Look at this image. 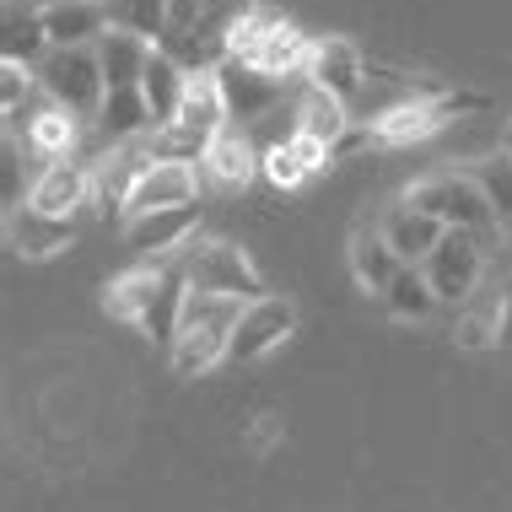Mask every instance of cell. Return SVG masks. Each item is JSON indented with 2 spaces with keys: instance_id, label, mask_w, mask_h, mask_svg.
<instances>
[{
  "instance_id": "cell-1",
  "label": "cell",
  "mask_w": 512,
  "mask_h": 512,
  "mask_svg": "<svg viewBox=\"0 0 512 512\" xmlns=\"http://www.w3.org/2000/svg\"><path fill=\"white\" fill-rule=\"evenodd\" d=\"M248 11H254V0H168V33L157 49L189 76H205L232 54V27Z\"/></svg>"
},
{
  "instance_id": "cell-2",
  "label": "cell",
  "mask_w": 512,
  "mask_h": 512,
  "mask_svg": "<svg viewBox=\"0 0 512 512\" xmlns=\"http://www.w3.org/2000/svg\"><path fill=\"white\" fill-rule=\"evenodd\" d=\"M243 308H248V302H238V297L189 292L184 324H178V340L168 345V351H173V367H178V372H205V367L227 362V345H232V329H238Z\"/></svg>"
},
{
  "instance_id": "cell-3",
  "label": "cell",
  "mask_w": 512,
  "mask_h": 512,
  "mask_svg": "<svg viewBox=\"0 0 512 512\" xmlns=\"http://www.w3.org/2000/svg\"><path fill=\"white\" fill-rule=\"evenodd\" d=\"M33 76H38V92L54 103V108H65L71 119L81 124H98L103 114V103H108V76H103V65H98V49H49L44 60L33 65Z\"/></svg>"
},
{
  "instance_id": "cell-4",
  "label": "cell",
  "mask_w": 512,
  "mask_h": 512,
  "mask_svg": "<svg viewBox=\"0 0 512 512\" xmlns=\"http://www.w3.org/2000/svg\"><path fill=\"white\" fill-rule=\"evenodd\" d=\"M173 265L184 270L189 292H216V297H238V302H259L270 297L259 270L248 265V254L227 238H195L173 254Z\"/></svg>"
},
{
  "instance_id": "cell-5",
  "label": "cell",
  "mask_w": 512,
  "mask_h": 512,
  "mask_svg": "<svg viewBox=\"0 0 512 512\" xmlns=\"http://www.w3.org/2000/svg\"><path fill=\"white\" fill-rule=\"evenodd\" d=\"M405 205H415V211L437 216L442 227H459V232L496 227V211H491L486 189H480L469 173H432V178H421V184L405 189Z\"/></svg>"
},
{
  "instance_id": "cell-6",
  "label": "cell",
  "mask_w": 512,
  "mask_h": 512,
  "mask_svg": "<svg viewBox=\"0 0 512 512\" xmlns=\"http://www.w3.org/2000/svg\"><path fill=\"white\" fill-rule=\"evenodd\" d=\"M421 270H426V281H432L437 302L464 308V302L480 292V281H486V248H480V232L448 227V238H442L432 254H426Z\"/></svg>"
},
{
  "instance_id": "cell-7",
  "label": "cell",
  "mask_w": 512,
  "mask_h": 512,
  "mask_svg": "<svg viewBox=\"0 0 512 512\" xmlns=\"http://www.w3.org/2000/svg\"><path fill=\"white\" fill-rule=\"evenodd\" d=\"M297 329V308L286 297H259L248 302L238 329H232V345H227V362H259V356H270L275 345Z\"/></svg>"
},
{
  "instance_id": "cell-8",
  "label": "cell",
  "mask_w": 512,
  "mask_h": 512,
  "mask_svg": "<svg viewBox=\"0 0 512 512\" xmlns=\"http://www.w3.org/2000/svg\"><path fill=\"white\" fill-rule=\"evenodd\" d=\"M151 162L157 157L146 151V141H124L114 151H103V157L92 162V205H98V211H124L135 195V184L151 173Z\"/></svg>"
},
{
  "instance_id": "cell-9",
  "label": "cell",
  "mask_w": 512,
  "mask_h": 512,
  "mask_svg": "<svg viewBox=\"0 0 512 512\" xmlns=\"http://www.w3.org/2000/svg\"><path fill=\"white\" fill-rule=\"evenodd\" d=\"M216 81H221V98H227L232 119H259L286 98V76H270L248 60H232V54L216 65Z\"/></svg>"
},
{
  "instance_id": "cell-10",
  "label": "cell",
  "mask_w": 512,
  "mask_h": 512,
  "mask_svg": "<svg viewBox=\"0 0 512 512\" xmlns=\"http://www.w3.org/2000/svg\"><path fill=\"white\" fill-rule=\"evenodd\" d=\"M308 87L329 92L340 103H356L367 92V65L356 54L351 38H318L313 44V60H308Z\"/></svg>"
},
{
  "instance_id": "cell-11",
  "label": "cell",
  "mask_w": 512,
  "mask_h": 512,
  "mask_svg": "<svg viewBox=\"0 0 512 512\" xmlns=\"http://www.w3.org/2000/svg\"><path fill=\"white\" fill-rule=\"evenodd\" d=\"M453 108H475V98H421V103H405V108H389L383 119L367 124V135L378 146H405V141H421L448 124Z\"/></svg>"
},
{
  "instance_id": "cell-12",
  "label": "cell",
  "mask_w": 512,
  "mask_h": 512,
  "mask_svg": "<svg viewBox=\"0 0 512 512\" xmlns=\"http://www.w3.org/2000/svg\"><path fill=\"white\" fill-rule=\"evenodd\" d=\"M6 238L22 259H49L76 238V216H49V211H38L33 200L11 205L6 211Z\"/></svg>"
},
{
  "instance_id": "cell-13",
  "label": "cell",
  "mask_w": 512,
  "mask_h": 512,
  "mask_svg": "<svg viewBox=\"0 0 512 512\" xmlns=\"http://www.w3.org/2000/svg\"><path fill=\"white\" fill-rule=\"evenodd\" d=\"M200 173L195 162H151V173L135 184L130 205H124V221L130 216H151V211H168V205H195Z\"/></svg>"
},
{
  "instance_id": "cell-14",
  "label": "cell",
  "mask_w": 512,
  "mask_h": 512,
  "mask_svg": "<svg viewBox=\"0 0 512 512\" xmlns=\"http://www.w3.org/2000/svg\"><path fill=\"white\" fill-rule=\"evenodd\" d=\"M200 221V205H168V211H151V216H130L124 221V243L135 254H178L189 243Z\"/></svg>"
},
{
  "instance_id": "cell-15",
  "label": "cell",
  "mask_w": 512,
  "mask_h": 512,
  "mask_svg": "<svg viewBox=\"0 0 512 512\" xmlns=\"http://www.w3.org/2000/svg\"><path fill=\"white\" fill-rule=\"evenodd\" d=\"M44 27L54 49H98V38L108 33V11L103 0H54L44 6Z\"/></svg>"
},
{
  "instance_id": "cell-16",
  "label": "cell",
  "mask_w": 512,
  "mask_h": 512,
  "mask_svg": "<svg viewBox=\"0 0 512 512\" xmlns=\"http://www.w3.org/2000/svg\"><path fill=\"white\" fill-rule=\"evenodd\" d=\"M27 200L49 216H76V205H92V168H81L71 157L49 162V168L38 173V184L27 189Z\"/></svg>"
},
{
  "instance_id": "cell-17",
  "label": "cell",
  "mask_w": 512,
  "mask_h": 512,
  "mask_svg": "<svg viewBox=\"0 0 512 512\" xmlns=\"http://www.w3.org/2000/svg\"><path fill=\"white\" fill-rule=\"evenodd\" d=\"M200 162H205V173H211L221 189H243L248 178L259 173V162H265V157H259L254 141L243 135V124H227V130L211 135V146H205Z\"/></svg>"
},
{
  "instance_id": "cell-18",
  "label": "cell",
  "mask_w": 512,
  "mask_h": 512,
  "mask_svg": "<svg viewBox=\"0 0 512 512\" xmlns=\"http://www.w3.org/2000/svg\"><path fill=\"white\" fill-rule=\"evenodd\" d=\"M383 238H389V248L405 265H426V254L448 238V227H442L437 216H426V211H415V205L399 200L389 211V221H383Z\"/></svg>"
},
{
  "instance_id": "cell-19",
  "label": "cell",
  "mask_w": 512,
  "mask_h": 512,
  "mask_svg": "<svg viewBox=\"0 0 512 512\" xmlns=\"http://www.w3.org/2000/svg\"><path fill=\"white\" fill-rule=\"evenodd\" d=\"M151 54H157V44H146V38L124 33V27H108V33L98 38V65H103V76H108V92L141 87Z\"/></svg>"
},
{
  "instance_id": "cell-20",
  "label": "cell",
  "mask_w": 512,
  "mask_h": 512,
  "mask_svg": "<svg viewBox=\"0 0 512 512\" xmlns=\"http://www.w3.org/2000/svg\"><path fill=\"white\" fill-rule=\"evenodd\" d=\"M232 114H227V98H221V81L216 71L205 76H189V92H184V108H178V130H189L195 141L211 146L216 130H227Z\"/></svg>"
},
{
  "instance_id": "cell-21",
  "label": "cell",
  "mask_w": 512,
  "mask_h": 512,
  "mask_svg": "<svg viewBox=\"0 0 512 512\" xmlns=\"http://www.w3.org/2000/svg\"><path fill=\"white\" fill-rule=\"evenodd\" d=\"M399 270H405V259L389 248L383 227L372 232L367 221H362V227H356V238H351V275L367 286V292H389V286L399 281Z\"/></svg>"
},
{
  "instance_id": "cell-22",
  "label": "cell",
  "mask_w": 512,
  "mask_h": 512,
  "mask_svg": "<svg viewBox=\"0 0 512 512\" xmlns=\"http://www.w3.org/2000/svg\"><path fill=\"white\" fill-rule=\"evenodd\" d=\"M502 297H507L502 281H480V292L459 308L453 340H459L464 351H486V345H496V329H502Z\"/></svg>"
},
{
  "instance_id": "cell-23",
  "label": "cell",
  "mask_w": 512,
  "mask_h": 512,
  "mask_svg": "<svg viewBox=\"0 0 512 512\" xmlns=\"http://www.w3.org/2000/svg\"><path fill=\"white\" fill-rule=\"evenodd\" d=\"M141 92H146V103H151V119H157V130H168V124H178V108H184L189 71L157 49V54H151V65H146V76H141Z\"/></svg>"
},
{
  "instance_id": "cell-24",
  "label": "cell",
  "mask_w": 512,
  "mask_h": 512,
  "mask_svg": "<svg viewBox=\"0 0 512 512\" xmlns=\"http://www.w3.org/2000/svg\"><path fill=\"white\" fill-rule=\"evenodd\" d=\"M184 302H189V281L184 270L173 265V259H162V281H157V297H151V308L141 318V329L151 340L173 345L178 340V324H184Z\"/></svg>"
},
{
  "instance_id": "cell-25",
  "label": "cell",
  "mask_w": 512,
  "mask_h": 512,
  "mask_svg": "<svg viewBox=\"0 0 512 512\" xmlns=\"http://www.w3.org/2000/svg\"><path fill=\"white\" fill-rule=\"evenodd\" d=\"M297 135H308V141L335 151L345 135H351V103H340V98H329V92L308 87V92H302V103H297Z\"/></svg>"
},
{
  "instance_id": "cell-26",
  "label": "cell",
  "mask_w": 512,
  "mask_h": 512,
  "mask_svg": "<svg viewBox=\"0 0 512 512\" xmlns=\"http://www.w3.org/2000/svg\"><path fill=\"white\" fill-rule=\"evenodd\" d=\"M49 27H44V11H27L11 0L6 6V22H0V54H6L11 65H38L49 54Z\"/></svg>"
},
{
  "instance_id": "cell-27",
  "label": "cell",
  "mask_w": 512,
  "mask_h": 512,
  "mask_svg": "<svg viewBox=\"0 0 512 512\" xmlns=\"http://www.w3.org/2000/svg\"><path fill=\"white\" fill-rule=\"evenodd\" d=\"M98 130L108 135V141H119V146H124V141H146V135L157 130L146 92H141V87L108 92V103H103V114H98Z\"/></svg>"
},
{
  "instance_id": "cell-28",
  "label": "cell",
  "mask_w": 512,
  "mask_h": 512,
  "mask_svg": "<svg viewBox=\"0 0 512 512\" xmlns=\"http://www.w3.org/2000/svg\"><path fill=\"white\" fill-rule=\"evenodd\" d=\"M308 60H313V44L292 22H281L265 44L248 54V65H259V71H270V76H308Z\"/></svg>"
},
{
  "instance_id": "cell-29",
  "label": "cell",
  "mask_w": 512,
  "mask_h": 512,
  "mask_svg": "<svg viewBox=\"0 0 512 512\" xmlns=\"http://www.w3.org/2000/svg\"><path fill=\"white\" fill-rule=\"evenodd\" d=\"M157 281H162V265H141V270L119 275V281L108 286L103 308L114 313V318H130V324H141L146 308H151V297H157Z\"/></svg>"
},
{
  "instance_id": "cell-30",
  "label": "cell",
  "mask_w": 512,
  "mask_h": 512,
  "mask_svg": "<svg viewBox=\"0 0 512 512\" xmlns=\"http://www.w3.org/2000/svg\"><path fill=\"white\" fill-rule=\"evenodd\" d=\"M103 11L108 27H124L146 44H162V33H168V0H103Z\"/></svg>"
},
{
  "instance_id": "cell-31",
  "label": "cell",
  "mask_w": 512,
  "mask_h": 512,
  "mask_svg": "<svg viewBox=\"0 0 512 512\" xmlns=\"http://www.w3.org/2000/svg\"><path fill=\"white\" fill-rule=\"evenodd\" d=\"M469 178H475L480 189H486L491 211H496V227L512 232V151H491V157H480L475 168H469Z\"/></svg>"
},
{
  "instance_id": "cell-32",
  "label": "cell",
  "mask_w": 512,
  "mask_h": 512,
  "mask_svg": "<svg viewBox=\"0 0 512 512\" xmlns=\"http://www.w3.org/2000/svg\"><path fill=\"white\" fill-rule=\"evenodd\" d=\"M76 130H81V119H71L65 108H54V103H49L44 114L27 124V146L44 151L49 162H65V157H71V146H76Z\"/></svg>"
},
{
  "instance_id": "cell-33",
  "label": "cell",
  "mask_w": 512,
  "mask_h": 512,
  "mask_svg": "<svg viewBox=\"0 0 512 512\" xmlns=\"http://www.w3.org/2000/svg\"><path fill=\"white\" fill-rule=\"evenodd\" d=\"M383 302H389V313L394 318H432V308H437V292H432V281H426V270L421 265H405L399 270V281L383 292Z\"/></svg>"
},
{
  "instance_id": "cell-34",
  "label": "cell",
  "mask_w": 512,
  "mask_h": 512,
  "mask_svg": "<svg viewBox=\"0 0 512 512\" xmlns=\"http://www.w3.org/2000/svg\"><path fill=\"white\" fill-rule=\"evenodd\" d=\"M275 27H281V17H275L270 6H254L248 11V17L232 27V60H248V54H254L259 44H265V38L275 33Z\"/></svg>"
},
{
  "instance_id": "cell-35",
  "label": "cell",
  "mask_w": 512,
  "mask_h": 512,
  "mask_svg": "<svg viewBox=\"0 0 512 512\" xmlns=\"http://www.w3.org/2000/svg\"><path fill=\"white\" fill-rule=\"evenodd\" d=\"M265 173H270L281 189H297L302 178H308V162H302L297 151H292V141H281V146L265 151Z\"/></svg>"
},
{
  "instance_id": "cell-36",
  "label": "cell",
  "mask_w": 512,
  "mask_h": 512,
  "mask_svg": "<svg viewBox=\"0 0 512 512\" xmlns=\"http://www.w3.org/2000/svg\"><path fill=\"white\" fill-rule=\"evenodd\" d=\"M27 87H33V76H27V65H0V103H6V114H22V98Z\"/></svg>"
},
{
  "instance_id": "cell-37",
  "label": "cell",
  "mask_w": 512,
  "mask_h": 512,
  "mask_svg": "<svg viewBox=\"0 0 512 512\" xmlns=\"http://www.w3.org/2000/svg\"><path fill=\"white\" fill-rule=\"evenodd\" d=\"M292 151H297L302 162H308V173L329 168V157H335V151H329V146H318V141H308V135H297V130H292Z\"/></svg>"
},
{
  "instance_id": "cell-38",
  "label": "cell",
  "mask_w": 512,
  "mask_h": 512,
  "mask_svg": "<svg viewBox=\"0 0 512 512\" xmlns=\"http://www.w3.org/2000/svg\"><path fill=\"white\" fill-rule=\"evenodd\" d=\"M496 345L512 356V275H507V297H502V329H496Z\"/></svg>"
},
{
  "instance_id": "cell-39",
  "label": "cell",
  "mask_w": 512,
  "mask_h": 512,
  "mask_svg": "<svg viewBox=\"0 0 512 512\" xmlns=\"http://www.w3.org/2000/svg\"><path fill=\"white\" fill-rule=\"evenodd\" d=\"M275 437V426H270V415H259V426H254V448H265V442Z\"/></svg>"
},
{
  "instance_id": "cell-40",
  "label": "cell",
  "mask_w": 512,
  "mask_h": 512,
  "mask_svg": "<svg viewBox=\"0 0 512 512\" xmlns=\"http://www.w3.org/2000/svg\"><path fill=\"white\" fill-rule=\"evenodd\" d=\"M502 146H507V151H512V124H507V141H502Z\"/></svg>"
}]
</instances>
